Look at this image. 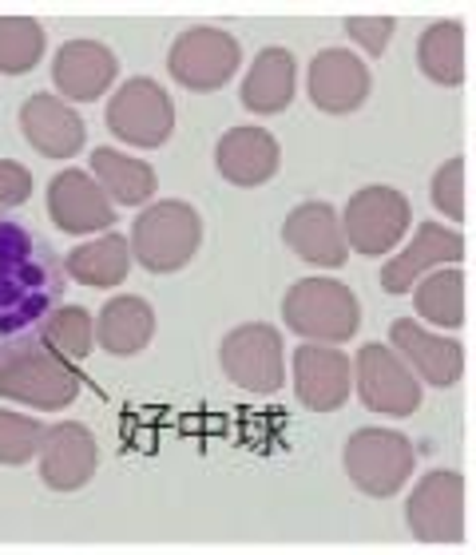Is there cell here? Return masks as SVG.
<instances>
[{
    "instance_id": "cell-1",
    "label": "cell",
    "mask_w": 476,
    "mask_h": 555,
    "mask_svg": "<svg viewBox=\"0 0 476 555\" xmlns=\"http://www.w3.org/2000/svg\"><path fill=\"white\" fill-rule=\"evenodd\" d=\"M64 306V262L28 222L0 215V361L40 346Z\"/></svg>"
},
{
    "instance_id": "cell-2",
    "label": "cell",
    "mask_w": 476,
    "mask_h": 555,
    "mask_svg": "<svg viewBox=\"0 0 476 555\" xmlns=\"http://www.w3.org/2000/svg\"><path fill=\"white\" fill-rule=\"evenodd\" d=\"M203 246V219L183 198H163L143 210L131 227V258L152 274L183 270Z\"/></svg>"
},
{
    "instance_id": "cell-3",
    "label": "cell",
    "mask_w": 476,
    "mask_h": 555,
    "mask_svg": "<svg viewBox=\"0 0 476 555\" xmlns=\"http://www.w3.org/2000/svg\"><path fill=\"white\" fill-rule=\"evenodd\" d=\"M282 318L286 330H294L306 341H322V346H337L349 341L361 325V306L358 294L346 282L334 278H303L286 289L282 298Z\"/></svg>"
},
{
    "instance_id": "cell-4",
    "label": "cell",
    "mask_w": 476,
    "mask_h": 555,
    "mask_svg": "<svg viewBox=\"0 0 476 555\" xmlns=\"http://www.w3.org/2000/svg\"><path fill=\"white\" fill-rule=\"evenodd\" d=\"M0 397L16 401V405L56 413L80 397V373L72 370L68 358H60L56 349L40 341V346L21 349L9 361H0Z\"/></svg>"
},
{
    "instance_id": "cell-5",
    "label": "cell",
    "mask_w": 476,
    "mask_h": 555,
    "mask_svg": "<svg viewBox=\"0 0 476 555\" xmlns=\"http://www.w3.org/2000/svg\"><path fill=\"white\" fill-rule=\"evenodd\" d=\"M342 464H346V476L365 496H397L417 468V449L406 433L365 425L346 440Z\"/></svg>"
},
{
    "instance_id": "cell-6",
    "label": "cell",
    "mask_w": 476,
    "mask_h": 555,
    "mask_svg": "<svg viewBox=\"0 0 476 555\" xmlns=\"http://www.w3.org/2000/svg\"><path fill=\"white\" fill-rule=\"evenodd\" d=\"M409 222H413V207L401 191L361 186L358 195L346 203L342 234H346L349 250H358L361 258H382L394 246H401V238L409 234Z\"/></svg>"
},
{
    "instance_id": "cell-7",
    "label": "cell",
    "mask_w": 476,
    "mask_h": 555,
    "mask_svg": "<svg viewBox=\"0 0 476 555\" xmlns=\"http://www.w3.org/2000/svg\"><path fill=\"white\" fill-rule=\"evenodd\" d=\"M219 365L231 377V385L246 389L255 397L279 393L286 382V361H282V337L274 325L250 322L239 325L222 337L219 346Z\"/></svg>"
},
{
    "instance_id": "cell-8",
    "label": "cell",
    "mask_w": 476,
    "mask_h": 555,
    "mask_svg": "<svg viewBox=\"0 0 476 555\" xmlns=\"http://www.w3.org/2000/svg\"><path fill=\"white\" fill-rule=\"evenodd\" d=\"M406 524L421 544H461L465 540V476L437 468L425 473L406 500Z\"/></svg>"
},
{
    "instance_id": "cell-9",
    "label": "cell",
    "mask_w": 476,
    "mask_h": 555,
    "mask_svg": "<svg viewBox=\"0 0 476 555\" xmlns=\"http://www.w3.org/2000/svg\"><path fill=\"white\" fill-rule=\"evenodd\" d=\"M107 128L128 147H159L175 131V104L152 76H131L107 104Z\"/></svg>"
},
{
    "instance_id": "cell-10",
    "label": "cell",
    "mask_w": 476,
    "mask_h": 555,
    "mask_svg": "<svg viewBox=\"0 0 476 555\" xmlns=\"http://www.w3.org/2000/svg\"><path fill=\"white\" fill-rule=\"evenodd\" d=\"M243 64V48L231 33L222 28H191L171 44L167 68L175 83H183L186 92H219Z\"/></svg>"
},
{
    "instance_id": "cell-11",
    "label": "cell",
    "mask_w": 476,
    "mask_h": 555,
    "mask_svg": "<svg viewBox=\"0 0 476 555\" xmlns=\"http://www.w3.org/2000/svg\"><path fill=\"white\" fill-rule=\"evenodd\" d=\"M353 377H358L361 405L370 413L413 416L421 409V382L389 346H377V341L361 346L353 358Z\"/></svg>"
},
{
    "instance_id": "cell-12",
    "label": "cell",
    "mask_w": 476,
    "mask_h": 555,
    "mask_svg": "<svg viewBox=\"0 0 476 555\" xmlns=\"http://www.w3.org/2000/svg\"><path fill=\"white\" fill-rule=\"evenodd\" d=\"M48 215L64 234H95L116 227V203L104 195V186L95 183L88 171H60L48 183Z\"/></svg>"
},
{
    "instance_id": "cell-13",
    "label": "cell",
    "mask_w": 476,
    "mask_h": 555,
    "mask_svg": "<svg viewBox=\"0 0 476 555\" xmlns=\"http://www.w3.org/2000/svg\"><path fill=\"white\" fill-rule=\"evenodd\" d=\"M353 365L337 346L306 341L294 349V389L310 413H334L349 401Z\"/></svg>"
},
{
    "instance_id": "cell-14",
    "label": "cell",
    "mask_w": 476,
    "mask_h": 555,
    "mask_svg": "<svg viewBox=\"0 0 476 555\" xmlns=\"http://www.w3.org/2000/svg\"><path fill=\"white\" fill-rule=\"evenodd\" d=\"M310 104L325 116H349L365 104L373 80L365 60L353 56L349 48H325L310 64Z\"/></svg>"
},
{
    "instance_id": "cell-15",
    "label": "cell",
    "mask_w": 476,
    "mask_h": 555,
    "mask_svg": "<svg viewBox=\"0 0 476 555\" xmlns=\"http://www.w3.org/2000/svg\"><path fill=\"white\" fill-rule=\"evenodd\" d=\"M100 468V449L95 437L80 421H60L44 428V444H40V480L52 492H76L95 476Z\"/></svg>"
},
{
    "instance_id": "cell-16",
    "label": "cell",
    "mask_w": 476,
    "mask_h": 555,
    "mask_svg": "<svg viewBox=\"0 0 476 555\" xmlns=\"http://www.w3.org/2000/svg\"><path fill=\"white\" fill-rule=\"evenodd\" d=\"M282 243L291 246L303 262H310V267H318V270L346 267V258H349L337 210L330 207V203H318V198L298 203V207L286 215V222H282Z\"/></svg>"
},
{
    "instance_id": "cell-17",
    "label": "cell",
    "mask_w": 476,
    "mask_h": 555,
    "mask_svg": "<svg viewBox=\"0 0 476 555\" xmlns=\"http://www.w3.org/2000/svg\"><path fill=\"white\" fill-rule=\"evenodd\" d=\"M116 76L119 60L100 40H68L52 60V83L60 88L64 104H95L116 83Z\"/></svg>"
},
{
    "instance_id": "cell-18",
    "label": "cell",
    "mask_w": 476,
    "mask_h": 555,
    "mask_svg": "<svg viewBox=\"0 0 476 555\" xmlns=\"http://www.w3.org/2000/svg\"><path fill=\"white\" fill-rule=\"evenodd\" d=\"M465 258V234L461 231H445L441 222H421L413 243L382 267V289L385 294H409L421 278L437 267H456Z\"/></svg>"
},
{
    "instance_id": "cell-19",
    "label": "cell",
    "mask_w": 476,
    "mask_h": 555,
    "mask_svg": "<svg viewBox=\"0 0 476 555\" xmlns=\"http://www.w3.org/2000/svg\"><path fill=\"white\" fill-rule=\"evenodd\" d=\"M389 341H394L389 349L413 370V377L437 385V389L456 385L461 373H465V349H461V341L429 334V330H421L413 318H401V322L389 325Z\"/></svg>"
},
{
    "instance_id": "cell-20",
    "label": "cell",
    "mask_w": 476,
    "mask_h": 555,
    "mask_svg": "<svg viewBox=\"0 0 476 555\" xmlns=\"http://www.w3.org/2000/svg\"><path fill=\"white\" fill-rule=\"evenodd\" d=\"M21 131L44 159H72L83 151V119L60 95H33L21 104Z\"/></svg>"
},
{
    "instance_id": "cell-21",
    "label": "cell",
    "mask_w": 476,
    "mask_h": 555,
    "mask_svg": "<svg viewBox=\"0 0 476 555\" xmlns=\"http://www.w3.org/2000/svg\"><path fill=\"white\" fill-rule=\"evenodd\" d=\"M282 147L267 128H231L215 143V167L234 186H262L279 175Z\"/></svg>"
},
{
    "instance_id": "cell-22",
    "label": "cell",
    "mask_w": 476,
    "mask_h": 555,
    "mask_svg": "<svg viewBox=\"0 0 476 555\" xmlns=\"http://www.w3.org/2000/svg\"><path fill=\"white\" fill-rule=\"evenodd\" d=\"M294 88H298V64L291 48H262L243 80V107L255 116H279L294 104Z\"/></svg>"
},
{
    "instance_id": "cell-23",
    "label": "cell",
    "mask_w": 476,
    "mask_h": 555,
    "mask_svg": "<svg viewBox=\"0 0 476 555\" xmlns=\"http://www.w3.org/2000/svg\"><path fill=\"white\" fill-rule=\"evenodd\" d=\"M155 337V310L147 306V298L136 294H119L100 310L95 318V346L112 353V358H131L147 349V341Z\"/></svg>"
},
{
    "instance_id": "cell-24",
    "label": "cell",
    "mask_w": 476,
    "mask_h": 555,
    "mask_svg": "<svg viewBox=\"0 0 476 555\" xmlns=\"http://www.w3.org/2000/svg\"><path fill=\"white\" fill-rule=\"evenodd\" d=\"M131 262L136 258H131L128 238L124 234H104V238L76 246L68 255V262H64V274L88 289H112L128 278Z\"/></svg>"
},
{
    "instance_id": "cell-25",
    "label": "cell",
    "mask_w": 476,
    "mask_h": 555,
    "mask_svg": "<svg viewBox=\"0 0 476 555\" xmlns=\"http://www.w3.org/2000/svg\"><path fill=\"white\" fill-rule=\"evenodd\" d=\"M92 179L104 186V195L124 207H140L155 195V167L152 163L124 155V151H92Z\"/></svg>"
},
{
    "instance_id": "cell-26",
    "label": "cell",
    "mask_w": 476,
    "mask_h": 555,
    "mask_svg": "<svg viewBox=\"0 0 476 555\" xmlns=\"http://www.w3.org/2000/svg\"><path fill=\"white\" fill-rule=\"evenodd\" d=\"M417 301V313L429 325L441 330H461L465 325V270L461 267H437L409 289Z\"/></svg>"
},
{
    "instance_id": "cell-27",
    "label": "cell",
    "mask_w": 476,
    "mask_h": 555,
    "mask_svg": "<svg viewBox=\"0 0 476 555\" xmlns=\"http://www.w3.org/2000/svg\"><path fill=\"white\" fill-rule=\"evenodd\" d=\"M417 64L433 83L461 88L465 83V28L456 21L429 24L417 40Z\"/></svg>"
},
{
    "instance_id": "cell-28",
    "label": "cell",
    "mask_w": 476,
    "mask_h": 555,
    "mask_svg": "<svg viewBox=\"0 0 476 555\" xmlns=\"http://www.w3.org/2000/svg\"><path fill=\"white\" fill-rule=\"evenodd\" d=\"M44 24L33 16H0V76H24L44 60Z\"/></svg>"
},
{
    "instance_id": "cell-29",
    "label": "cell",
    "mask_w": 476,
    "mask_h": 555,
    "mask_svg": "<svg viewBox=\"0 0 476 555\" xmlns=\"http://www.w3.org/2000/svg\"><path fill=\"white\" fill-rule=\"evenodd\" d=\"M48 349H56L60 358L83 361L95 346V322L83 306H60L52 313V322L44 325V337H40Z\"/></svg>"
},
{
    "instance_id": "cell-30",
    "label": "cell",
    "mask_w": 476,
    "mask_h": 555,
    "mask_svg": "<svg viewBox=\"0 0 476 555\" xmlns=\"http://www.w3.org/2000/svg\"><path fill=\"white\" fill-rule=\"evenodd\" d=\"M44 428L48 425H40L36 416L0 409V464H28L33 456H40Z\"/></svg>"
},
{
    "instance_id": "cell-31",
    "label": "cell",
    "mask_w": 476,
    "mask_h": 555,
    "mask_svg": "<svg viewBox=\"0 0 476 555\" xmlns=\"http://www.w3.org/2000/svg\"><path fill=\"white\" fill-rule=\"evenodd\" d=\"M433 207L441 210L445 219L465 222V159L461 155H453L433 175Z\"/></svg>"
},
{
    "instance_id": "cell-32",
    "label": "cell",
    "mask_w": 476,
    "mask_h": 555,
    "mask_svg": "<svg viewBox=\"0 0 476 555\" xmlns=\"http://www.w3.org/2000/svg\"><path fill=\"white\" fill-rule=\"evenodd\" d=\"M342 28H346L349 40L365 48L370 56H382L385 48H389V40H394V21H389V16H349Z\"/></svg>"
},
{
    "instance_id": "cell-33",
    "label": "cell",
    "mask_w": 476,
    "mask_h": 555,
    "mask_svg": "<svg viewBox=\"0 0 476 555\" xmlns=\"http://www.w3.org/2000/svg\"><path fill=\"white\" fill-rule=\"evenodd\" d=\"M33 198V171L12 159H0V210H16Z\"/></svg>"
}]
</instances>
